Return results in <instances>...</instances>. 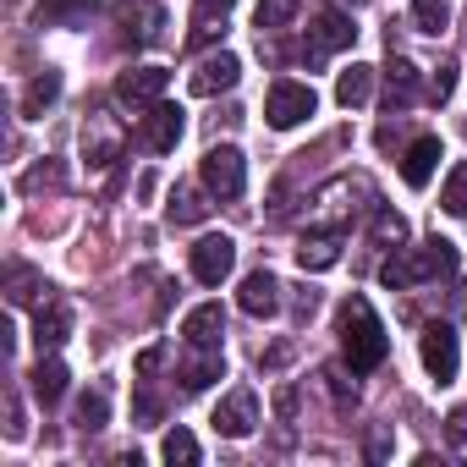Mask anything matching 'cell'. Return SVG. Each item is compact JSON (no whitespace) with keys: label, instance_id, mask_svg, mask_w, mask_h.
Wrapping results in <instances>:
<instances>
[{"label":"cell","instance_id":"cell-1","mask_svg":"<svg viewBox=\"0 0 467 467\" xmlns=\"http://www.w3.org/2000/svg\"><path fill=\"white\" fill-rule=\"evenodd\" d=\"M336 336H341V352H347L352 374L379 368V363H385V352H390L385 325H379V314H374V303H368V297H347V303L336 308Z\"/></svg>","mask_w":467,"mask_h":467},{"label":"cell","instance_id":"cell-2","mask_svg":"<svg viewBox=\"0 0 467 467\" xmlns=\"http://www.w3.org/2000/svg\"><path fill=\"white\" fill-rule=\"evenodd\" d=\"M456 265H462V259H456V243L429 237V243H418V248L385 259V265H379V281H385L390 292H407V286H423V281H445V275H456Z\"/></svg>","mask_w":467,"mask_h":467},{"label":"cell","instance_id":"cell-3","mask_svg":"<svg viewBox=\"0 0 467 467\" xmlns=\"http://www.w3.org/2000/svg\"><path fill=\"white\" fill-rule=\"evenodd\" d=\"M198 176H203V187H209L214 198H243V187H248V165H243V149H231V143H214V149L203 154Z\"/></svg>","mask_w":467,"mask_h":467},{"label":"cell","instance_id":"cell-4","mask_svg":"<svg viewBox=\"0 0 467 467\" xmlns=\"http://www.w3.org/2000/svg\"><path fill=\"white\" fill-rule=\"evenodd\" d=\"M319 110V99H314V88L308 83H292V78H281L275 88H270V99H265V116H270V127H303L308 116Z\"/></svg>","mask_w":467,"mask_h":467},{"label":"cell","instance_id":"cell-5","mask_svg":"<svg viewBox=\"0 0 467 467\" xmlns=\"http://www.w3.org/2000/svg\"><path fill=\"white\" fill-rule=\"evenodd\" d=\"M165 88H171V72H165V67H132V72L116 78V105H127V110H149V105L165 99Z\"/></svg>","mask_w":467,"mask_h":467},{"label":"cell","instance_id":"cell-6","mask_svg":"<svg viewBox=\"0 0 467 467\" xmlns=\"http://www.w3.org/2000/svg\"><path fill=\"white\" fill-rule=\"evenodd\" d=\"M214 434H225V440H248L254 429H259V396L243 385V390H231L220 407H214Z\"/></svg>","mask_w":467,"mask_h":467},{"label":"cell","instance_id":"cell-7","mask_svg":"<svg viewBox=\"0 0 467 467\" xmlns=\"http://www.w3.org/2000/svg\"><path fill=\"white\" fill-rule=\"evenodd\" d=\"M418 352H423V368H429L440 385H451V379H456V330H451V325L429 319V325H423V336H418Z\"/></svg>","mask_w":467,"mask_h":467},{"label":"cell","instance_id":"cell-8","mask_svg":"<svg viewBox=\"0 0 467 467\" xmlns=\"http://www.w3.org/2000/svg\"><path fill=\"white\" fill-rule=\"evenodd\" d=\"M182 105H149L143 110V121H138V138H143V149H154V154H171L176 143H182Z\"/></svg>","mask_w":467,"mask_h":467},{"label":"cell","instance_id":"cell-9","mask_svg":"<svg viewBox=\"0 0 467 467\" xmlns=\"http://www.w3.org/2000/svg\"><path fill=\"white\" fill-rule=\"evenodd\" d=\"M121 149H127V132L116 127V116L94 110V116L83 121V154H88V165H116Z\"/></svg>","mask_w":467,"mask_h":467},{"label":"cell","instance_id":"cell-10","mask_svg":"<svg viewBox=\"0 0 467 467\" xmlns=\"http://www.w3.org/2000/svg\"><path fill=\"white\" fill-rule=\"evenodd\" d=\"M231 265H237V243L231 237H198L192 243V275L203 286H220L231 275Z\"/></svg>","mask_w":467,"mask_h":467},{"label":"cell","instance_id":"cell-11","mask_svg":"<svg viewBox=\"0 0 467 467\" xmlns=\"http://www.w3.org/2000/svg\"><path fill=\"white\" fill-rule=\"evenodd\" d=\"M237 78H243V61L231 56V50H220V56L198 61V72L187 78V88H192L198 99H214V94H225V88H237Z\"/></svg>","mask_w":467,"mask_h":467},{"label":"cell","instance_id":"cell-12","mask_svg":"<svg viewBox=\"0 0 467 467\" xmlns=\"http://www.w3.org/2000/svg\"><path fill=\"white\" fill-rule=\"evenodd\" d=\"M308 39H314V56H330V50H347V45L358 39V28H352L347 12H319V17L308 23Z\"/></svg>","mask_w":467,"mask_h":467},{"label":"cell","instance_id":"cell-13","mask_svg":"<svg viewBox=\"0 0 467 467\" xmlns=\"http://www.w3.org/2000/svg\"><path fill=\"white\" fill-rule=\"evenodd\" d=\"M237 303H243V314H254V319H270V314L281 308V281H275L270 270H254V275L243 281Z\"/></svg>","mask_w":467,"mask_h":467},{"label":"cell","instance_id":"cell-14","mask_svg":"<svg viewBox=\"0 0 467 467\" xmlns=\"http://www.w3.org/2000/svg\"><path fill=\"white\" fill-rule=\"evenodd\" d=\"M67 336H72V308H67L61 297H45V303H39V319H34V341H39V352H56Z\"/></svg>","mask_w":467,"mask_h":467},{"label":"cell","instance_id":"cell-15","mask_svg":"<svg viewBox=\"0 0 467 467\" xmlns=\"http://www.w3.org/2000/svg\"><path fill=\"white\" fill-rule=\"evenodd\" d=\"M182 336H187V347H220V336H225V308H220V303H198V308L182 319Z\"/></svg>","mask_w":467,"mask_h":467},{"label":"cell","instance_id":"cell-16","mask_svg":"<svg viewBox=\"0 0 467 467\" xmlns=\"http://www.w3.org/2000/svg\"><path fill=\"white\" fill-rule=\"evenodd\" d=\"M336 259H341V231H308V237L297 243V265L314 270V275L330 270Z\"/></svg>","mask_w":467,"mask_h":467},{"label":"cell","instance_id":"cell-17","mask_svg":"<svg viewBox=\"0 0 467 467\" xmlns=\"http://www.w3.org/2000/svg\"><path fill=\"white\" fill-rule=\"evenodd\" d=\"M434 165H440V138H418V143L401 154V182H407V187H429Z\"/></svg>","mask_w":467,"mask_h":467},{"label":"cell","instance_id":"cell-18","mask_svg":"<svg viewBox=\"0 0 467 467\" xmlns=\"http://www.w3.org/2000/svg\"><path fill=\"white\" fill-rule=\"evenodd\" d=\"M67 363L61 358H39L34 363V374H28V385H34V396H39V407H56L61 396H67Z\"/></svg>","mask_w":467,"mask_h":467},{"label":"cell","instance_id":"cell-19","mask_svg":"<svg viewBox=\"0 0 467 467\" xmlns=\"http://www.w3.org/2000/svg\"><path fill=\"white\" fill-rule=\"evenodd\" d=\"M220 374H225L220 347H192V358L182 363V385H187V390H203V385H214Z\"/></svg>","mask_w":467,"mask_h":467},{"label":"cell","instance_id":"cell-20","mask_svg":"<svg viewBox=\"0 0 467 467\" xmlns=\"http://www.w3.org/2000/svg\"><path fill=\"white\" fill-rule=\"evenodd\" d=\"M368 94H374V67H363V61H352L341 78H336V105H347V110H358V105H368Z\"/></svg>","mask_w":467,"mask_h":467},{"label":"cell","instance_id":"cell-21","mask_svg":"<svg viewBox=\"0 0 467 467\" xmlns=\"http://www.w3.org/2000/svg\"><path fill=\"white\" fill-rule=\"evenodd\" d=\"M385 78H390V99H385V105H390V116H396V110H407L412 94H418V67H412L407 56H390Z\"/></svg>","mask_w":467,"mask_h":467},{"label":"cell","instance_id":"cell-22","mask_svg":"<svg viewBox=\"0 0 467 467\" xmlns=\"http://www.w3.org/2000/svg\"><path fill=\"white\" fill-rule=\"evenodd\" d=\"M203 192H209V187H203ZM203 192H198V187H176V192H171V203H165V214H171L176 225H198V220H209V209H214V203H209Z\"/></svg>","mask_w":467,"mask_h":467},{"label":"cell","instance_id":"cell-23","mask_svg":"<svg viewBox=\"0 0 467 467\" xmlns=\"http://www.w3.org/2000/svg\"><path fill=\"white\" fill-rule=\"evenodd\" d=\"M6 297L23 308V303H39V297H50V281L39 275V270H28V265H12L6 270Z\"/></svg>","mask_w":467,"mask_h":467},{"label":"cell","instance_id":"cell-24","mask_svg":"<svg viewBox=\"0 0 467 467\" xmlns=\"http://www.w3.org/2000/svg\"><path fill=\"white\" fill-rule=\"evenodd\" d=\"M231 6H237V0H192V45H203V39H214L225 28Z\"/></svg>","mask_w":467,"mask_h":467},{"label":"cell","instance_id":"cell-25","mask_svg":"<svg viewBox=\"0 0 467 467\" xmlns=\"http://www.w3.org/2000/svg\"><path fill=\"white\" fill-rule=\"evenodd\" d=\"M56 99H61V72H39V78L28 83V94H23V116L34 121V116H45Z\"/></svg>","mask_w":467,"mask_h":467},{"label":"cell","instance_id":"cell-26","mask_svg":"<svg viewBox=\"0 0 467 467\" xmlns=\"http://www.w3.org/2000/svg\"><path fill=\"white\" fill-rule=\"evenodd\" d=\"M297 12H303V0H259L254 28H259V34H275V28H286V23H297Z\"/></svg>","mask_w":467,"mask_h":467},{"label":"cell","instance_id":"cell-27","mask_svg":"<svg viewBox=\"0 0 467 467\" xmlns=\"http://www.w3.org/2000/svg\"><path fill=\"white\" fill-rule=\"evenodd\" d=\"M105 418H110L105 390H83V396H78V407H72V423H78L83 434H94V429H105Z\"/></svg>","mask_w":467,"mask_h":467},{"label":"cell","instance_id":"cell-28","mask_svg":"<svg viewBox=\"0 0 467 467\" xmlns=\"http://www.w3.org/2000/svg\"><path fill=\"white\" fill-rule=\"evenodd\" d=\"M451 23V0H412V28L418 34H445Z\"/></svg>","mask_w":467,"mask_h":467},{"label":"cell","instance_id":"cell-29","mask_svg":"<svg viewBox=\"0 0 467 467\" xmlns=\"http://www.w3.org/2000/svg\"><path fill=\"white\" fill-rule=\"evenodd\" d=\"M160 456H165L171 467H192V462H198V440H192V434H187V429L176 423V429L165 434V445H160Z\"/></svg>","mask_w":467,"mask_h":467},{"label":"cell","instance_id":"cell-30","mask_svg":"<svg viewBox=\"0 0 467 467\" xmlns=\"http://www.w3.org/2000/svg\"><path fill=\"white\" fill-rule=\"evenodd\" d=\"M440 209H445V214H467V160H462V165H451L445 192H440Z\"/></svg>","mask_w":467,"mask_h":467},{"label":"cell","instance_id":"cell-31","mask_svg":"<svg viewBox=\"0 0 467 467\" xmlns=\"http://www.w3.org/2000/svg\"><path fill=\"white\" fill-rule=\"evenodd\" d=\"M401 237H407V220L390 214V209H379V220H374V243H379V248H390V243L401 248Z\"/></svg>","mask_w":467,"mask_h":467},{"label":"cell","instance_id":"cell-32","mask_svg":"<svg viewBox=\"0 0 467 467\" xmlns=\"http://www.w3.org/2000/svg\"><path fill=\"white\" fill-rule=\"evenodd\" d=\"M451 88H456V61H440V67L429 72V99H434V105H445V99H451Z\"/></svg>","mask_w":467,"mask_h":467},{"label":"cell","instance_id":"cell-33","mask_svg":"<svg viewBox=\"0 0 467 467\" xmlns=\"http://www.w3.org/2000/svg\"><path fill=\"white\" fill-rule=\"evenodd\" d=\"M445 440H451V451L467 462V407H456V412L445 418Z\"/></svg>","mask_w":467,"mask_h":467},{"label":"cell","instance_id":"cell-34","mask_svg":"<svg viewBox=\"0 0 467 467\" xmlns=\"http://www.w3.org/2000/svg\"><path fill=\"white\" fill-rule=\"evenodd\" d=\"M88 0H45L39 6V23H61V17H72V12H83Z\"/></svg>","mask_w":467,"mask_h":467},{"label":"cell","instance_id":"cell-35","mask_svg":"<svg viewBox=\"0 0 467 467\" xmlns=\"http://www.w3.org/2000/svg\"><path fill=\"white\" fill-rule=\"evenodd\" d=\"M325 379H330V396H336V407H358V390L347 385V374H341V368H330Z\"/></svg>","mask_w":467,"mask_h":467},{"label":"cell","instance_id":"cell-36","mask_svg":"<svg viewBox=\"0 0 467 467\" xmlns=\"http://www.w3.org/2000/svg\"><path fill=\"white\" fill-rule=\"evenodd\" d=\"M45 182H50V187H61V165H39V171H28V176H23V187H28V192H39Z\"/></svg>","mask_w":467,"mask_h":467},{"label":"cell","instance_id":"cell-37","mask_svg":"<svg viewBox=\"0 0 467 467\" xmlns=\"http://www.w3.org/2000/svg\"><path fill=\"white\" fill-rule=\"evenodd\" d=\"M275 412H281V418H292V412H297V390H292V385L275 396Z\"/></svg>","mask_w":467,"mask_h":467},{"label":"cell","instance_id":"cell-38","mask_svg":"<svg viewBox=\"0 0 467 467\" xmlns=\"http://www.w3.org/2000/svg\"><path fill=\"white\" fill-rule=\"evenodd\" d=\"M319 308V292H297V319H308Z\"/></svg>","mask_w":467,"mask_h":467},{"label":"cell","instance_id":"cell-39","mask_svg":"<svg viewBox=\"0 0 467 467\" xmlns=\"http://www.w3.org/2000/svg\"><path fill=\"white\" fill-rule=\"evenodd\" d=\"M154 368H160V352H154V347H149V352H143V358H138V374H143V379H149V374H154Z\"/></svg>","mask_w":467,"mask_h":467},{"label":"cell","instance_id":"cell-40","mask_svg":"<svg viewBox=\"0 0 467 467\" xmlns=\"http://www.w3.org/2000/svg\"><path fill=\"white\" fill-rule=\"evenodd\" d=\"M330 6H352V12H358V6H363V0H330Z\"/></svg>","mask_w":467,"mask_h":467}]
</instances>
